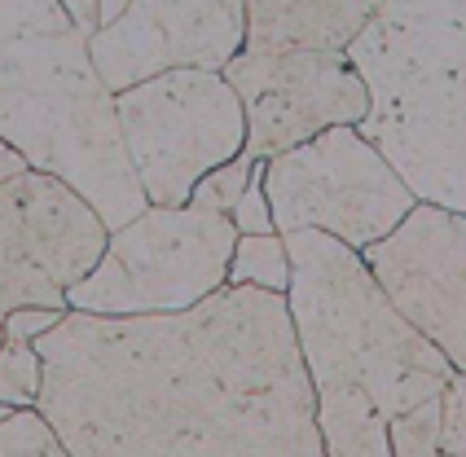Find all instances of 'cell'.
Segmentation results:
<instances>
[{
	"mask_svg": "<svg viewBox=\"0 0 466 457\" xmlns=\"http://www.w3.org/2000/svg\"><path fill=\"white\" fill-rule=\"evenodd\" d=\"M71 457H326L286 295L220 286L163 317L71 312L35 339Z\"/></svg>",
	"mask_w": 466,
	"mask_h": 457,
	"instance_id": "obj_1",
	"label": "cell"
},
{
	"mask_svg": "<svg viewBox=\"0 0 466 457\" xmlns=\"http://www.w3.org/2000/svg\"><path fill=\"white\" fill-rule=\"evenodd\" d=\"M286 312L312 387L326 457H391V422L441 401L458 374L396 312L361 251L330 233L290 228Z\"/></svg>",
	"mask_w": 466,
	"mask_h": 457,
	"instance_id": "obj_2",
	"label": "cell"
},
{
	"mask_svg": "<svg viewBox=\"0 0 466 457\" xmlns=\"http://www.w3.org/2000/svg\"><path fill=\"white\" fill-rule=\"evenodd\" d=\"M0 137L26 168L66 180L106 228L150 207L119 137L115 93L57 0H0Z\"/></svg>",
	"mask_w": 466,
	"mask_h": 457,
	"instance_id": "obj_3",
	"label": "cell"
},
{
	"mask_svg": "<svg viewBox=\"0 0 466 457\" xmlns=\"http://www.w3.org/2000/svg\"><path fill=\"white\" fill-rule=\"evenodd\" d=\"M343 53L370 93L357 132L418 203L466 216V0H383Z\"/></svg>",
	"mask_w": 466,
	"mask_h": 457,
	"instance_id": "obj_4",
	"label": "cell"
},
{
	"mask_svg": "<svg viewBox=\"0 0 466 457\" xmlns=\"http://www.w3.org/2000/svg\"><path fill=\"white\" fill-rule=\"evenodd\" d=\"M238 228L198 207H146L110 228L102 259L66 290L71 312L163 317L203 304L225 286Z\"/></svg>",
	"mask_w": 466,
	"mask_h": 457,
	"instance_id": "obj_5",
	"label": "cell"
},
{
	"mask_svg": "<svg viewBox=\"0 0 466 457\" xmlns=\"http://www.w3.org/2000/svg\"><path fill=\"white\" fill-rule=\"evenodd\" d=\"M115 119L150 207H185L203 172L242 154L247 115L220 71L172 66L115 93Z\"/></svg>",
	"mask_w": 466,
	"mask_h": 457,
	"instance_id": "obj_6",
	"label": "cell"
},
{
	"mask_svg": "<svg viewBox=\"0 0 466 457\" xmlns=\"http://www.w3.org/2000/svg\"><path fill=\"white\" fill-rule=\"evenodd\" d=\"M264 198L278 233L317 228L352 251L388 238L418 203L383 150L348 124L264 158Z\"/></svg>",
	"mask_w": 466,
	"mask_h": 457,
	"instance_id": "obj_7",
	"label": "cell"
},
{
	"mask_svg": "<svg viewBox=\"0 0 466 457\" xmlns=\"http://www.w3.org/2000/svg\"><path fill=\"white\" fill-rule=\"evenodd\" d=\"M247 115V158H273L326 127H357L370 93L348 53L326 49H238L220 66Z\"/></svg>",
	"mask_w": 466,
	"mask_h": 457,
	"instance_id": "obj_8",
	"label": "cell"
},
{
	"mask_svg": "<svg viewBox=\"0 0 466 457\" xmlns=\"http://www.w3.org/2000/svg\"><path fill=\"white\" fill-rule=\"evenodd\" d=\"M365 269L396 312L466 374V216L414 203L388 238L361 247Z\"/></svg>",
	"mask_w": 466,
	"mask_h": 457,
	"instance_id": "obj_9",
	"label": "cell"
},
{
	"mask_svg": "<svg viewBox=\"0 0 466 457\" xmlns=\"http://www.w3.org/2000/svg\"><path fill=\"white\" fill-rule=\"evenodd\" d=\"M247 40V0H128L88 36V57L110 93L172 66L220 71Z\"/></svg>",
	"mask_w": 466,
	"mask_h": 457,
	"instance_id": "obj_10",
	"label": "cell"
},
{
	"mask_svg": "<svg viewBox=\"0 0 466 457\" xmlns=\"http://www.w3.org/2000/svg\"><path fill=\"white\" fill-rule=\"evenodd\" d=\"M383 0H247L242 49L343 53Z\"/></svg>",
	"mask_w": 466,
	"mask_h": 457,
	"instance_id": "obj_11",
	"label": "cell"
},
{
	"mask_svg": "<svg viewBox=\"0 0 466 457\" xmlns=\"http://www.w3.org/2000/svg\"><path fill=\"white\" fill-rule=\"evenodd\" d=\"M66 308V295L53 286L35 255H31V238H26V211H23V189L18 177L0 180V308Z\"/></svg>",
	"mask_w": 466,
	"mask_h": 457,
	"instance_id": "obj_12",
	"label": "cell"
},
{
	"mask_svg": "<svg viewBox=\"0 0 466 457\" xmlns=\"http://www.w3.org/2000/svg\"><path fill=\"white\" fill-rule=\"evenodd\" d=\"M225 286H259V290L286 295V286H290V255H286L282 233H238Z\"/></svg>",
	"mask_w": 466,
	"mask_h": 457,
	"instance_id": "obj_13",
	"label": "cell"
},
{
	"mask_svg": "<svg viewBox=\"0 0 466 457\" xmlns=\"http://www.w3.org/2000/svg\"><path fill=\"white\" fill-rule=\"evenodd\" d=\"M45 382V361L26 339H0V405L35 409Z\"/></svg>",
	"mask_w": 466,
	"mask_h": 457,
	"instance_id": "obj_14",
	"label": "cell"
},
{
	"mask_svg": "<svg viewBox=\"0 0 466 457\" xmlns=\"http://www.w3.org/2000/svg\"><path fill=\"white\" fill-rule=\"evenodd\" d=\"M0 457H71L40 409H9L0 418Z\"/></svg>",
	"mask_w": 466,
	"mask_h": 457,
	"instance_id": "obj_15",
	"label": "cell"
},
{
	"mask_svg": "<svg viewBox=\"0 0 466 457\" xmlns=\"http://www.w3.org/2000/svg\"><path fill=\"white\" fill-rule=\"evenodd\" d=\"M251 168H256V158L233 154L229 163H220V168L203 172L198 185L189 189V207H198V211H216V216H229L233 203H238V198H242V189H247V180H251Z\"/></svg>",
	"mask_w": 466,
	"mask_h": 457,
	"instance_id": "obj_16",
	"label": "cell"
},
{
	"mask_svg": "<svg viewBox=\"0 0 466 457\" xmlns=\"http://www.w3.org/2000/svg\"><path fill=\"white\" fill-rule=\"evenodd\" d=\"M388 440H391V457H466L441 449V401H427L414 413L396 418Z\"/></svg>",
	"mask_w": 466,
	"mask_h": 457,
	"instance_id": "obj_17",
	"label": "cell"
},
{
	"mask_svg": "<svg viewBox=\"0 0 466 457\" xmlns=\"http://www.w3.org/2000/svg\"><path fill=\"white\" fill-rule=\"evenodd\" d=\"M229 220L238 233H278L273 228V211H268V198H264V158L251 168V180L242 189V198L233 203Z\"/></svg>",
	"mask_w": 466,
	"mask_h": 457,
	"instance_id": "obj_18",
	"label": "cell"
},
{
	"mask_svg": "<svg viewBox=\"0 0 466 457\" xmlns=\"http://www.w3.org/2000/svg\"><path fill=\"white\" fill-rule=\"evenodd\" d=\"M441 449L466 453V374H453L441 391Z\"/></svg>",
	"mask_w": 466,
	"mask_h": 457,
	"instance_id": "obj_19",
	"label": "cell"
},
{
	"mask_svg": "<svg viewBox=\"0 0 466 457\" xmlns=\"http://www.w3.org/2000/svg\"><path fill=\"white\" fill-rule=\"evenodd\" d=\"M62 317H66V308H40V304L9 308L5 321H0V330H5V339H26V343H35V339L45 330H53Z\"/></svg>",
	"mask_w": 466,
	"mask_h": 457,
	"instance_id": "obj_20",
	"label": "cell"
},
{
	"mask_svg": "<svg viewBox=\"0 0 466 457\" xmlns=\"http://www.w3.org/2000/svg\"><path fill=\"white\" fill-rule=\"evenodd\" d=\"M57 5H62V14L71 18V26H76L84 40L97 31V0H57Z\"/></svg>",
	"mask_w": 466,
	"mask_h": 457,
	"instance_id": "obj_21",
	"label": "cell"
},
{
	"mask_svg": "<svg viewBox=\"0 0 466 457\" xmlns=\"http://www.w3.org/2000/svg\"><path fill=\"white\" fill-rule=\"evenodd\" d=\"M23 172H26V158L0 137V180H14V177H23Z\"/></svg>",
	"mask_w": 466,
	"mask_h": 457,
	"instance_id": "obj_22",
	"label": "cell"
},
{
	"mask_svg": "<svg viewBox=\"0 0 466 457\" xmlns=\"http://www.w3.org/2000/svg\"><path fill=\"white\" fill-rule=\"evenodd\" d=\"M124 9H128V0H97V31L115 23Z\"/></svg>",
	"mask_w": 466,
	"mask_h": 457,
	"instance_id": "obj_23",
	"label": "cell"
},
{
	"mask_svg": "<svg viewBox=\"0 0 466 457\" xmlns=\"http://www.w3.org/2000/svg\"><path fill=\"white\" fill-rule=\"evenodd\" d=\"M0 321H5V308H0ZM0 339H5V330H0ZM5 413H9V409L0 405V418H5Z\"/></svg>",
	"mask_w": 466,
	"mask_h": 457,
	"instance_id": "obj_24",
	"label": "cell"
}]
</instances>
